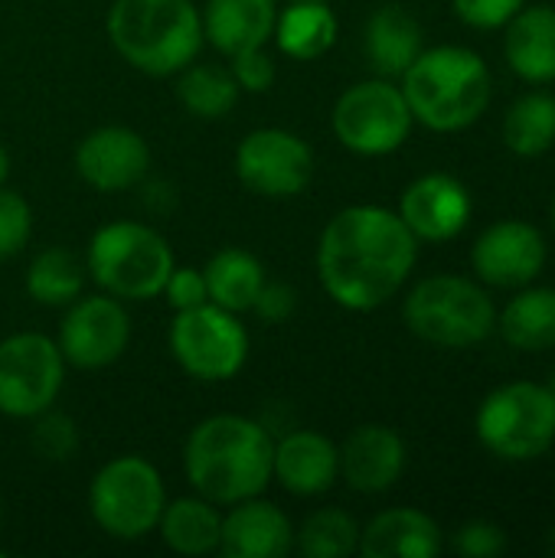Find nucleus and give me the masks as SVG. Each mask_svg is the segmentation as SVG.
<instances>
[{"label": "nucleus", "instance_id": "393cba45", "mask_svg": "<svg viewBox=\"0 0 555 558\" xmlns=\"http://www.w3.org/2000/svg\"><path fill=\"white\" fill-rule=\"evenodd\" d=\"M157 530L173 553L209 556V553H219L222 517L216 504H209L206 497H180L164 507Z\"/></svg>", "mask_w": 555, "mask_h": 558}, {"label": "nucleus", "instance_id": "39448f33", "mask_svg": "<svg viewBox=\"0 0 555 558\" xmlns=\"http://www.w3.org/2000/svg\"><path fill=\"white\" fill-rule=\"evenodd\" d=\"M85 268L95 284L121 301H150L173 271V252L160 232L144 222H108L88 242Z\"/></svg>", "mask_w": 555, "mask_h": 558}, {"label": "nucleus", "instance_id": "72a5a7b5", "mask_svg": "<svg viewBox=\"0 0 555 558\" xmlns=\"http://www.w3.org/2000/svg\"><path fill=\"white\" fill-rule=\"evenodd\" d=\"M455 553L468 558H497L504 556L507 549V533L497 526V523H487V520H474L468 526H461L455 533Z\"/></svg>", "mask_w": 555, "mask_h": 558}, {"label": "nucleus", "instance_id": "58836bf2", "mask_svg": "<svg viewBox=\"0 0 555 558\" xmlns=\"http://www.w3.org/2000/svg\"><path fill=\"white\" fill-rule=\"evenodd\" d=\"M7 177H10V154H7L3 144H0V186L7 183Z\"/></svg>", "mask_w": 555, "mask_h": 558}, {"label": "nucleus", "instance_id": "6ab92c4d", "mask_svg": "<svg viewBox=\"0 0 555 558\" xmlns=\"http://www.w3.org/2000/svg\"><path fill=\"white\" fill-rule=\"evenodd\" d=\"M406 471V445L386 425L357 428L340 448V474L360 494L389 490Z\"/></svg>", "mask_w": 555, "mask_h": 558}, {"label": "nucleus", "instance_id": "b1692460", "mask_svg": "<svg viewBox=\"0 0 555 558\" xmlns=\"http://www.w3.org/2000/svg\"><path fill=\"white\" fill-rule=\"evenodd\" d=\"M275 43L298 62L321 59L337 43V16L327 0H291L275 20Z\"/></svg>", "mask_w": 555, "mask_h": 558}, {"label": "nucleus", "instance_id": "f3484780", "mask_svg": "<svg viewBox=\"0 0 555 558\" xmlns=\"http://www.w3.org/2000/svg\"><path fill=\"white\" fill-rule=\"evenodd\" d=\"M294 549V526L268 500H242L222 517L219 553L226 558H281Z\"/></svg>", "mask_w": 555, "mask_h": 558}, {"label": "nucleus", "instance_id": "37998d69", "mask_svg": "<svg viewBox=\"0 0 555 558\" xmlns=\"http://www.w3.org/2000/svg\"><path fill=\"white\" fill-rule=\"evenodd\" d=\"M0 517H3V507H0Z\"/></svg>", "mask_w": 555, "mask_h": 558}, {"label": "nucleus", "instance_id": "7c9ffc66", "mask_svg": "<svg viewBox=\"0 0 555 558\" xmlns=\"http://www.w3.org/2000/svg\"><path fill=\"white\" fill-rule=\"evenodd\" d=\"M294 546L307 558H347L360 549V526L343 510H317L294 533Z\"/></svg>", "mask_w": 555, "mask_h": 558}, {"label": "nucleus", "instance_id": "20e7f679", "mask_svg": "<svg viewBox=\"0 0 555 558\" xmlns=\"http://www.w3.org/2000/svg\"><path fill=\"white\" fill-rule=\"evenodd\" d=\"M108 36L137 72L177 75L203 46V20L193 0H114Z\"/></svg>", "mask_w": 555, "mask_h": 558}, {"label": "nucleus", "instance_id": "f03ea898", "mask_svg": "<svg viewBox=\"0 0 555 558\" xmlns=\"http://www.w3.org/2000/svg\"><path fill=\"white\" fill-rule=\"evenodd\" d=\"M275 438L265 425L242 415H213L200 422L183 448L186 481L216 507L262 497L272 484Z\"/></svg>", "mask_w": 555, "mask_h": 558}, {"label": "nucleus", "instance_id": "aec40b11", "mask_svg": "<svg viewBox=\"0 0 555 558\" xmlns=\"http://www.w3.org/2000/svg\"><path fill=\"white\" fill-rule=\"evenodd\" d=\"M203 20V39H209L226 59L262 49L278 20L275 0H206Z\"/></svg>", "mask_w": 555, "mask_h": 558}, {"label": "nucleus", "instance_id": "a211bd4d", "mask_svg": "<svg viewBox=\"0 0 555 558\" xmlns=\"http://www.w3.org/2000/svg\"><path fill=\"white\" fill-rule=\"evenodd\" d=\"M272 477L294 497L327 494L340 477V448L317 432H291L275 441Z\"/></svg>", "mask_w": 555, "mask_h": 558}, {"label": "nucleus", "instance_id": "9d476101", "mask_svg": "<svg viewBox=\"0 0 555 558\" xmlns=\"http://www.w3.org/2000/svg\"><path fill=\"white\" fill-rule=\"evenodd\" d=\"M334 134L337 141L363 157H383L406 144L412 131V111L389 78H370L347 88L334 105Z\"/></svg>", "mask_w": 555, "mask_h": 558}, {"label": "nucleus", "instance_id": "f8f14e48", "mask_svg": "<svg viewBox=\"0 0 555 558\" xmlns=\"http://www.w3.org/2000/svg\"><path fill=\"white\" fill-rule=\"evenodd\" d=\"M239 180L268 199H288L314 180V150L285 128H258L236 150Z\"/></svg>", "mask_w": 555, "mask_h": 558}, {"label": "nucleus", "instance_id": "4be33fe9", "mask_svg": "<svg viewBox=\"0 0 555 558\" xmlns=\"http://www.w3.org/2000/svg\"><path fill=\"white\" fill-rule=\"evenodd\" d=\"M504 52L510 69L527 82H555V7H520L507 23Z\"/></svg>", "mask_w": 555, "mask_h": 558}, {"label": "nucleus", "instance_id": "1a4fd4ad", "mask_svg": "<svg viewBox=\"0 0 555 558\" xmlns=\"http://www.w3.org/2000/svg\"><path fill=\"white\" fill-rule=\"evenodd\" d=\"M170 350L186 376L200 383H226L239 376L249 360V333L232 311L206 301L177 311L170 324Z\"/></svg>", "mask_w": 555, "mask_h": 558}, {"label": "nucleus", "instance_id": "79ce46f5", "mask_svg": "<svg viewBox=\"0 0 555 558\" xmlns=\"http://www.w3.org/2000/svg\"><path fill=\"white\" fill-rule=\"evenodd\" d=\"M553 226H555V199H553Z\"/></svg>", "mask_w": 555, "mask_h": 558}, {"label": "nucleus", "instance_id": "4c0bfd02", "mask_svg": "<svg viewBox=\"0 0 555 558\" xmlns=\"http://www.w3.org/2000/svg\"><path fill=\"white\" fill-rule=\"evenodd\" d=\"M294 304H298L294 288H288L281 281H265L262 291H258V298H255V304H252V311L262 320H268V324H281L285 317H291Z\"/></svg>", "mask_w": 555, "mask_h": 558}, {"label": "nucleus", "instance_id": "f257e3e1", "mask_svg": "<svg viewBox=\"0 0 555 558\" xmlns=\"http://www.w3.org/2000/svg\"><path fill=\"white\" fill-rule=\"evenodd\" d=\"M419 239L383 206H350L337 213L317 245L324 291L347 311L383 307L409 278Z\"/></svg>", "mask_w": 555, "mask_h": 558}, {"label": "nucleus", "instance_id": "e433bc0d", "mask_svg": "<svg viewBox=\"0 0 555 558\" xmlns=\"http://www.w3.org/2000/svg\"><path fill=\"white\" fill-rule=\"evenodd\" d=\"M455 13L478 26V29H497L514 20V13L523 7V0H451Z\"/></svg>", "mask_w": 555, "mask_h": 558}, {"label": "nucleus", "instance_id": "412c9836", "mask_svg": "<svg viewBox=\"0 0 555 558\" xmlns=\"http://www.w3.org/2000/svg\"><path fill=\"white\" fill-rule=\"evenodd\" d=\"M357 553L366 558H432L442 553V530L422 510H386L360 530Z\"/></svg>", "mask_w": 555, "mask_h": 558}, {"label": "nucleus", "instance_id": "ddd939ff", "mask_svg": "<svg viewBox=\"0 0 555 558\" xmlns=\"http://www.w3.org/2000/svg\"><path fill=\"white\" fill-rule=\"evenodd\" d=\"M131 343V320L118 298H75L59 324V353L75 369H105Z\"/></svg>", "mask_w": 555, "mask_h": 558}, {"label": "nucleus", "instance_id": "4468645a", "mask_svg": "<svg viewBox=\"0 0 555 558\" xmlns=\"http://www.w3.org/2000/svg\"><path fill=\"white\" fill-rule=\"evenodd\" d=\"M474 271L494 288H523L546 265V242L536 226L520 219H504L481 232L471 252Z\"/></svg>", "mask_w": 555, "mask_h": 558}, {"label": "nucleus", "instance_id": "cd10ccee", "mask_svg": "<svg viewBox=\"0 0 555 558\" xmlns=\"http://www.w3.org/2000/svg\"><path fill=\"white\" fill-rule=\"evenodd\" d=\"M504 141L520 157H540L555 144V98L550 92H530L504 118Z\"/></svg>", "mask_w": 555, "mask_h": 558}, {"label": "nucleus", "instance_id": "a19ab883", "mask_svg": "<svg viewBox=\"0 0 555 558\" xmlns=\"http://www.w3.org/2000/svg\"><path fill=\"white\" fill-rule=\"evenodd\" d=\"M546 389H550V396L555 399V373H553V379H550V386H546Z\"/></svg>", "mask_w": 555, "mask_h": 558}, {"label": "nucleus", "instance_id": "2eb2a0df", "mask_svg": "<svg viewBox=\"0 0 555 558\" xmlns=\"http://www.w3.org/2000/svg\"><path fill=\"white\" fill-rule=\"evenodd\" d=\"M150 150L131 128H98L75 147V173L98 193H121L144 180Z\"/></svg>", "mask_w": 555, "mask_h": 558}, {"label": "nucleus", "instance_id": "c9c22d12", "mask_svg": "<svg viewBox=\"0 0 555 558\" xmlns=\"http://www.w3.org/2000/svg\"><path fill=\"white\" fill-rule=\"evenodd\" d=\"M170 307L173 311H190V307H200L209 301V291H206V278H203V268H177L170 271L164 291Z\"/></svg>", "mask_w": 555, "mask_h": 558}, {"label": "nucleus", "instance_id": "ea45409f", "mask_svg": "<svg viewBox=\"0 0 555 558\" xmlns=\"http://www.w3.org/2000/svg\"><path fill=\"white\" fill-rule=\"evenodd\" d=\"M550 553H553V556H555V526H553V530H550Z\"/></svg>", "mask_w": 555, "mask_h": 558}, {"label": "nucleus", "instance_id": "2f4dec72", "mask_svg": "<svg viewBox=\"0 0 555 558\" xmlns=\"http://www.w3.org/2000/svg\"><path fill=\"white\" fill-rule=\"evenodd\" d=\"M33 448L39 458L46 461H69L79 448V432H75V422L62 412H39L36 415V425H33V435H29Z\"/></svg>", "mask_w": 555, "mask_h": 558}, {"label": "nucleus", "instance_id": "c85d7f7f", "mask_svg": "<svg viewBox=\"0 0 555 558\" xmlns=\"http://www.w3.org/2000/svg\"><path fill=\"white\" fill-rule=\"evenodd\" d=\"M239 82L232 78L229 69L219 65H186L180 69V82H177V98L180 105L206 121L226 118L236 101H239Z\"/></svg>", "mask_w": 555, "mask_h": 558}, {"label": "nucleus", "instance_id": "c756f323", "mask_svg": "<svg viewBox=\"0 0 555 558\" xmlns=\"http://www.w3.org/2000/svg\"><path fill=\"white\" fill-rule=\"evenodd\" d=\"M85 268L69 248H46L26 271V291L46 307H65L82 294Z\"/></svg>", "mask_w": 555, "mask_h": 558}, {"label": "nucleus", "instance_id": "a878e982", "mask_svg": "<svg viewBox=\"0 0 555 558\" xmlns=\"http://www.w3.org/2000/svg\"><path fill=\"white\" fill-rule=\"evenodd\" d=\"M203 278H206V291H209L213 304H219L232 314H245V311H252V304L265 284V268L255 255H249L242 248H222L206 262Z\"/></svg>", "mask_w": 555, "mask_h": 558}, {"label": "nucleus", "instance_id": "bb28decb", "mask_svg": "<svg viewBox=\"0 0 555 558\" xmlns=\"http://www.w3.org/2000/svg\"><path fill=\"white\" fill-rule=\"evenodd\" d=\"M504 340L523 353H540L555 347V288H530L517 294L500 320H497Z\"/></svg>", "mask_w": 555, "mask_h": 558}, {"label": "nucleus", "instance_id": "6e6552de", "mask_svg": "<svg viewBox=\"0 0 555 558\" xmlns=\"http://www.w3.org/2000/svg\"><path fill=\"white\" fill-rule=\"evenodd\" d=\"M88 507L95 523L114 539H144L157 530L167 507V490L157 468L144 458L124 454L108 461L88 490Z\"/></svg>", "mask_w": 555, "mask_h": 558}, {"label": "nucleus", "instance_id": "dca6fc26", "mask_svg": "<svg viewBox=\"0 0 555 558\" xmlns=\"http://www.w3.org/2000/svg\"><path fill=\"white\" fill-rule=\"evenodd\" d=\"M471 193L448 173L419 177L399 203V219L422 242H448L461 235L471 219Z\"/></svg>", "mask_w": 555, "mask_h": 558}, {"label": "nucleus", "instance_id": "423d86ee", "mask_svg": "<svg viewBox=\"0 0 555 558\" xmlns=\"http://www.w3.org/2000/svg\"><path fill=\"white\" fill-rule=\"evenodd\" d=\"M402 317L415 337L451 350L474 347L497 327V311L487 291L458 275L419 281L406 298Z\"/></svg>", "mask_w": 555, "mask_h": 558}, {"label": "nucleus", "instance_id": "9b49d317", "mask_svg": "<svg viewBox=\"0 0 555 558\" xmlns=\"http://www.w3.org/2000/svg\"><path fill=\"white\" fill-rule=\"evenodd\" d=\"M65 360L59 343L43 333H13L0 343V412L36 418L62 392Z\"/></svg>", "mask_w": 555, "mask_h": 558}, {"label": "nucleus", "instance_id": "473e14b6", "mask_svg": "<svg viewBox=\"0 0 555 558\" xmlns=\"http://www.w3.org/2000/svg\"><path fill=\"white\" fill-rule=\"evenodd\" d=\"M29 232H33V213H29V203L0 186V262L20 255L29 242Z\"/></svg>", "mask_w": 555, "mask_h": 558}, {"label": "nucleus", "instance_id": "7ed1b4c3", "mask_svg": "<svg viewBox=\"0 0 555 558\" xmlns=\"http://www.w3.org/2000/svg\"><path fill=\"white\" fill-rule=\"evenodd\" d=\"M402 95L412 118L425 128L461 131L491 105V69L464 46L422 49L402 72Z\"/></svg>", "mask_w": 555, "mask_h": 558}, {"label": "nucleus", "instance_id": "0eeeda50", "mask_svg": "<svg viewBox=\"0 0 555 558\" xmlns=\"http://www.w3.org/2000/svg\"><path fill=\"white\" fill-rule=\"evenodd\" d=\"M478 438L500 461L543 458L555 441V399L546 386L510 383L478 409Z\"/></svg>", "mask_w": 555, "mask_h": 558}, {"label": "nucleus", "instance_id": "f704fd0d", "mask_svg": "<svg viewBox=\"0 0 555 558\" xmlns=\"http://www.w3.org/2000/svg\"><path fill=\"white\" fill-rule=\"evenodd\" d=\"M229 62H232L229 72H232V78L239 82L242 92L258 95V92H268V88H272V82H275V62H272V56L265 52V46H262V49L239 52V56H232Z\"/></svg>", "mask_w": 555, "mask_h": 558}, {"label": "nucleus", "instance_id": "5701e85b", "mask_svg": "<svg viewBox=\"0 0 555 558\" xmlns=\"http://www.w3.org/2000/svg\"><path fill=\"white\" fill-rule=\"evenodd\" d=\"M419 52H422V26L406 7L386 3L370 16V23H366V59L379 72V78L402 75L415 62Z\"/></svg>", "mask_w": 555, "mask_h": 558}]
</instances>
